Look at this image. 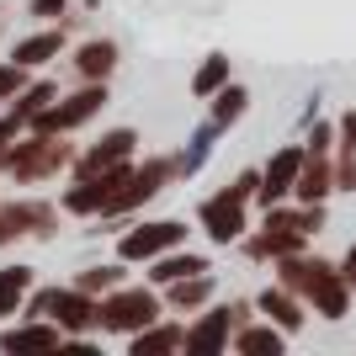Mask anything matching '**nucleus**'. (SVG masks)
I'll use <instances>...</instances> for the list:
<instances>
[{
	"instance_id": "f8f14e48",
	"label": "nucleus",
	"mask_w": 356,
	"mask_h": 356,
	"mask_svg": "<svg viewBox=\"0 0 356 356\" xmlns=\"http://www.w3.org/2000/svg\"><path fill=\"white\" fill-rule=\"evenodd\" d=\"M255 309L266 314L271 325H282L287 335H298V330H303V298H298L293 287H282V282H277V287H266V293L255 298Z\"/></svg>"
},
{
	"instance_id": "f03ea898",
	"label": "nucleus",
	"mask_w": 356,
	"mask_h": 356,
	"mask_svg": "<svg viewBox=\"0 0 356 356\" xmlns=\"http://www.w3.org/2000/svg\"><path fill=\"white\" fill-rule=\"evenodd\" d=\"M0 165H6L16 181H48V176H59L64 165H74V144H64V134H38V128H27V134L6 149Z\"/></svg>"
},
{
	"instance_id": "7ed1b4c3",
	"label": "nucleus",
	"mask_w": 356,
	"mask_h": 356,
	"mask_svg": "<svg viewBox=\"0 0 356 356\" xmlns=\"http://www.w3.org/2000/svg\"><path fill=\"white\" fill-rule=\"evenodd\" d=\"M160 319V298H154V287H112V293L96 298V330H106V335H138L144 325H154Z\"/></svg>"
},
{
	"instance_id": "39448f33",
	"label": "nucleus",
	"mask_w": 356,
	"mask_h": 356,
	"mask_svg": "<svg viewBox=\"0 0 356 356\" xmlns=\"http://www.w3.org/2000/svg\"><path fill=\"white\" fill-rule=\"evenodd\" d=\"M250 319V303H218L186 330V346L181 351H229L234 346V330Z\"/></svg>"
},
{
	"instance_id": "7c9ffc66",
	"label": "nucleus",
	"mask_w": 356,
	"mask_h": 356,
	"mask_svg": "<svg viewBox=\"0 0 356 356\" xmlns=\"http://www.w3.org/2000/svg\"><path fill=\"white\" fill-rule=\"evenodd\" d=\"M335 186H341V192H356V154H341V160H335Z\"/></svg>"
},
{
	"instance_id": "c85d7f7f",
	"label": "nucleus",
	"mask_w": 356,
	"mask_h": 356,
	"mask_svg": "<svg viewBox=\"0 0 356 356\" xmlns=\"http://www.w3.org/2000/svg\"><path fill=\"white\" fill-rule=\"evenodd\" d=\"M335 138H341V144H335V149H341V154H356V106H351V112H346V118H341V128H335Z\"/></svg>"
},
{
	"instance_id": "9b49d317",
	"label": "nucleus",
	"mask_w": 356,
	"mask_h": 356,
	"mask_svg": "<svg viewBox=\"0 0 356 356\" xmlns=\"http://www.w3.org/2000/svg\"><path fill=\"white\" fill-rule=\"evenodd\" d=\"M38 309H43L54 325H64V330H90V325H96V298H90L86 287H59V293H43V298H38Z\"/></svg>"
},
{
	"instance_id": "0eeeda50",
	"label": "nucleus",
	"mask_w": 356,
	"mask_h": 356,
	"mask_svg": "<svg viewBox=\"0 0 356 356\" xmlns=\"http://www.w3.org/2000/svg\"><path fill=\"white\" fill-rule=\"evenodd\" d=\"M134 149H138V134L134 128H112L106 138H96V149L90 154H74V181H90V176H102V170H118V165L134 160Z\"/></svg>"
},
{
	"instance_id": "f257e3e1",
	"label": "nucleus",
	"mask_w": 356,
	"mask_h": 356,
	"mask_svg": "<svg viewBox=\"0 0 356 356\" xmlns=\"http://www.w3.org/2000/svg\"><path fill=\"white\" fill-rule=\"evenodd\" d=\"M277 282L293 287L298 298H309L314 314H325V319H346L351 314V282L341 277V266H330V261H314V255L293 250L277 261Z\"/></svg>"
},
{
	"instance_id": "aec40b11",
	"label": "nucleus",
	"mask_w": 356,
	"mask_h": 356,
	"mask_svg": "<svg viewBox=\"0 0 356 356\" xmlns=\"http://www.w3.org/2000/svg\"><path fill=\"white\" fill-rule=\"evenodd\" d=\"M213 298V277L197 271V277H181V282H165V303L170 309H202Z\"/></svg>"
},
{
	"instance_id": "4468645a",
	"label": "nucleus",
	"mask_w": 356,
	"mask_h": 356,
	"mask_svg": "<svg viewBox=\"0 0 356 356\" xmlns=\"http://www.w3.org/2000/svg\"><path fill=\"white\" fill-rule=\"evenodd\" d=\"M303 229H282V223H261V234H250L245 239V250L250 255H261V261H282V255H293V250H303Z\"/></svg>"
},
{
	"instance_id": "72a5a7b5",
	"label": "nucleus",
	"mask_w": 356,
	"mask_h": 356,
	"mask_svg": "<svg viewBox=\"0 0 356 356\" xmlns=\"http://www.w3.org/2000/svg\"><path fill=\"white\" fill-rule=\"evenodd\" d=\"M0 314H16V298H6V293H0Z\"/></svg>"
},
{
	"instance_id": "9d476101",
	"label": "nucleus",
	"mask_w": 356,
	"mask_h": 356,
	"mask_svg": "<svg viewBox=\"0 0 356 356\" xmlns=\"http://www.w3.org/2000/svg\"><path fill=\"white\" fill-rule=\"evenodd\" d=\"M245 202H250V197H239L234 186H223L218 197L202 202V229H208L213 245H234V239L245 234Z\"/></svg>"
},
{
	"instance_id": "2eb2a0df",
	"label": "nucleus",
	"mask_w": 356,
	"mask_h": 356,
	"mask_svg": "<svg viewBox=\"0 0 356 356\" xmlns=\"http://www.w3.org/2000/svg\"><path fill=\"white\" fill-rule=\"evenodd\" d=\"M64 335H70V330L54 325V319H48V325H22V330H6V335H0V351H59Z\"/></svg>"
},
{
	"instance_id": "5701e85b",
	"label": "nucleus",
	"mask_w": 356,
	"mask_h": 356,
	"mask_svg": "<svg viewBox=\"0 0 356 356\" xmlns=\"http://www.w3.org/2000/svg\"><path fill=\"white\" fill-rule=\"evenodd\" d=\"M54 102H59V86H54V80H38V86H27V90H22V96H16V102H11V112H22V118H38V112H43V106H54Z\"/></svg>"
},
{
	"instance_id": "412c9836",
	"label": "nucleus",
	"mask_w": 356,
	"mask_h": 356,
	"mask_svg": "<svg viewBox=\"0 0 356 356\" xmlns=\"http://www.w3.org/2000/svg\"><path fill=\"white\" fill-rule=\"evenodd\" d=\"M287 346V330L282 325H239L234 330V351H282Z\"/></svg>"
},
{
	"instance_id": "b1692460",
	"label": "nucleus",
	"mask_w": 356,
	"mask_h": 356,
	"mask_svg": "<svg viewBox=\"0 0 356 356\" xmlns=\"http://www.w3.org/2000/svg\"><path fill=\"white\" fill-rule=\"evenodd\" d=\"M223 86H229V59L213 54V59L192 74V90H197V96H213V90H223Z\"/></svg>"
},
{
	"instance_id": "473e14b6",
	"label": "nucleus",
	"mask_w": 356,
	"mask_h": 356,
	"mask_svg": "<svg viewBox=\"0 0 356 356\" xmlns=\"http://www.w3.org/2000/svg\"><path fill=\"white\" fill-rule=\"evenodd\" d=\"M64 0H32V16H59Z\"/></svg>"
},
{
	"instance_id": "6ab92c4d",
	"label": "nucleus",
	"mask_w": 356,
	"mask_h": 356,
	"mask_svg": "<svg viewBox=\"0 0 356 356\" xmlns=\"http://www.w3.org/2000/svg\"><path fill=\"white\" fill-rule=\"evenodd\" d=\"M128 341H134V356L181 351V346H186V330H176V325H160V319H154V325H144L138 335H128Z\"/></svg>"
},
{
	"instance_id": "ddd939ff",
	"label": "nucleus",
	"mask_w": 356,
	"mask_h": 356,
	"mask_svg": "<svg viewBox=\"0 0 356 356\" xmlns=\"http://www.w3.org/2000/svg\"><path fill=\"white\" fill-rule=\"evenodd\" d=\"M330 192H335V160H330V154H309L303 170H298L293 197H298V202H325Z\"/></svg>"
},
{
	"instance_id": "6e6552de",
	"label": "nucleus",
	"mask_w": 356,
	"mask_h": 356,
	"mask_svg": "<svg viewBox=\"0 0 356 356\" xmlns=\"http://www.w3.org/2000/svg\"><path fill=\"white\" fill-rule=\"evenodd\" d=\"M303 160H309V149H298V144L277 149V154L266 160V170H261V192H255V202H261V208H277V202H287V197H293V186H298V170H303Z\"/></svg>"
},
{
	"instance_id": "bb28decb",
	"label": "nucleus",
	"mask_w": 356,
	"mask_h": 356,
	"mask_svg": "<svg viewBox=\"0 0 356 356\" xmlns=\"http://www.w3.org/2000/svg\"><path fill=\"white\" fill-rule=\"evenodd\" d=\"M22 134H27V118H22V112H0V160H6V149Z\"/></svg>"
},
{
	"instance_id": "a211bd4d",
	"label": "nucleus",
	"mask_w": 356,
	"mask_h": 356,
	"mask_svg": "<svg viewBox=\"0 0 356 356\" xmlns=\"http://www.w3.org/2000/svg\"><path fill=\"white\" fill-rule=\"evenodd\" d=\"M197 271H213L202 255H181V250H165L154 255V266H149V282H181V277H197Z\"/></svg>"
},
{
	"instance_id": "f3484780",
	"label": "nucleus",
	"mask_w": 356,
	"mask_h": 356,
	"mask_svg": "<svg viewBox=\"0 0 356 356\" xmlns=\"http://www.w3.org/2000/svg\"><path fill=\"white\" fill-rule=\"evenodd\" d=\"M64 54V27H48V32H32V38H22V43L11 48L16 64H27V70H43L48 59H59Z\"/></svg>"
},
{
	"instance_id": "1a4fd4ad",
	"label": "nucleus",
	"mask_w": 356,
	"mask_h": 356,
	"mask_svg": "<svg viewBox=\"0 0 356 356\" xmlns=\"http://www.w3.org/2000/svg\"><path fill=\"white\" fill-rule=\"evenodd\" d=\"M181 239H186V223L181 218H160V223H138L134 234H122L118 255L122 261H154V255L176 250Z\"/></svg>"
},
{
	"instance_id": "4be33fe9",
	"label": "nucleus",
	"mask_w": 356,
	"mask_h": 356,
	"mask_svg": "<svg viewBox=\"0 0 356 356\" xmlns=\"http://www.w3.org/2000/svg\"><path fill=\"white\" fill-rule=\"evenodd\" d=\"M245 106H250V90H245V86L213 90V128H229L234 118H245Z\"/></svg>"
},
{
	"instance_id": "a878e982",
	"label": "nucleus",
	"mask_w": 356,
	"mask_h": 356,
	"mask_svg": "<svg viewBox=\"0 0 356 356\" xmlns=\"http://www.w3.org/2000/svg\"><path fill=\"white\" fill-rule=\"evenodd\" d=\"M22 90H27V64H0V102H16Z\"/></svg>"
},
{
	"instance_id": "423d86ee",
	"label": "nucleus",
	"mask_w": 356,
	"mask_h": 356,
	"mask_svg": "<svg viewBox=\"0 0 356 356\" xmlns=\"http://www.w3.org/2000/svg\"><path fill=\"white\" fill-rule=\"evenodd\" d=\"M170 170H176V160H149V165H138V170H128L122 186L112 192V202L102 208V218H122V213H134L138 202H149V197L170 181Z\"/></svg>"
},
{
	"instance_id": "393cba45",
	"label": "nucleus",
	"mask_w": 356,
	"mask_h": 356,
	"mask_svg": "<svg viewBox=\"0 0 356 356\" xmlns=\"http://www.w3.org/2000/svg\"><path fill=\"white\" fill-rule=\"evenodd\" d=\"M118 282H122L118 266H90V271H80V282H74V287H86L90 298H102V293H112Z\"/></svg>"
},
{
	"instance_id": "dca6fc26",
	"label": "nucleus",
	"mask_w": 356,
	"mask_h": 356,
	"mask_svg": "<svg viewBox=\"0 0 356 356\" xmlns=\"http://www.w3.org/2000/svg\"><path fill=\"white\" fill-rule=\"evenodd\" d=\"M112 70H118V43H112V38L80 43V54H74V74H80V80H112Z\"/></svg>"
},
{
	"instance_id": "2f4dec72",
	"label": "nucleus",
	"mask_w": 356,
	"mask_h": 356,
	"mask_svg": "<svg viewBox=\"0 0 356 356\" xmlns=\"http://www.w3.org/2000/svg\"><path fill=\"white\" fill-rule=\"evenodd\" d=\"M341 277H346V282H351V293H356V245H351V250H346V261H341Z\"/></svg>"
},
{
	"instance_id": "20e7f679",
	"label": "nucleus",
	"mask_w": 356,
	"mask_h": 356,
	"mask_svg": "<svg viewBox=\"0 0 356 356\" xmlns=\"http://www.w3.org/2000/svg\"><path fill=\"white\" fill-rule=\"evenodd\" d=\"M102 102H106V86H102V80H86V86L74 90L70 102L43 106V112H38L27 128H38V134H74L80 122H90L96 112H102Z\"/></svg>"
},
{
	"instance_id": "c756f323",
	"label": "nucleus",
	"mask_w": 356,
	"mask_h": 356,
	"mask_svg": "<svg viewBox=\"0 0 356 356\" xmlns=\"http://www.w3.org/2000/svg\"><path fill=\"white\" fill-rule=\"evenodd\" d=\"M303 149H309V154H330V149H335V128H330V122H319V128L309 134V144H303Z\"/></svg>"
},
{
	"instance_id": "cd10ccee",
	"label": "nucleus",
	"mask_w": 356,
	"mask_h": 356,
	"mask_svg": "<svg viewBox=\"0 0 356 356\" xmlns=\"http://www.w3.org/2000/svg\"><path fill=\"white\" fill-rule=\"evenodd\" d=\"M27 282H32L27 266H6V271H0V293H6V298H22V293H27Z\"/></svg>"
}]
</instances>
